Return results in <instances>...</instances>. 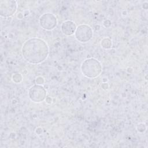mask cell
Listing matches in <instances>:
<instances>
[{"label":"cell","instance_id":"1","mask_svg":"<svg viewBox=\"0 0 148 148\" xmlns=\"http://www.w3.org/2000/svg\"><path fill=\"white\" fill-rule=\"evenodd\" d=\"M24 58L32 64H38L44 61L49 54L47 43L39 38H31L24 43L22 47Z\"/></svg>","mask_w":148,"mask_h":148},{"label":"cell","instance_id":"2","mask_svg":"<svg viewBox=\"0 0 148 148\" xmlns=\"http://www.w3.org/2000/svg\"><path fill=\"white\" fill-rule=\"evenodd\" d=\"M82 73L89 78H94L99 76L102 72L101 63L94 58H88L84 61L81 65Z\"/></svg>","mask_w":148,"mask_h":148},{"label":"cell","instance_id":"3","mask_svg":"<svg viewBox=\"0 0 148 148\" xmlns=\"http://www.w3.org/2000/svg\"><path fill=\"white\" fill-rule=\"evenodd\" d=\"M75 35L77 40L83 43L87 42L92 38V30L90 26L82 24L76 29Z\"/></svg>","mask_w":148,"mask_h":148},{"label":"cell","instance_id":"4","mask_svg":"<svg viewBox=\"0 0 148 148\" xmlns=\"http://www.w3.org/2000/svg\"><path fill=\"white\" fill-rule=\"evenodd\" d=\"M17 3L15 1H1L0 13L3 17L12 16L16 11Z\"/></svg>","mask_w":148,"mask_h":148},{"label":"cell","instance_id":"5","mask_svg":"<svg viewBox=\"0 0 148 148\" xmlns=\"http://www.w3.org/2000/svg\"><path fill=\"white\" fill-rule=\"evenodd\" d=\"M28 95L31 101L35 102H40L45 99L46 95V91L41 86L34 85L30 88Z\"/></svg>","mask_w":148,"mask_h":148},{"label":"cell","instance_id":"6","mask_svg":"<svg viewBox=\"0 0 148 148\" xmlns=\"http://www.w3.org/2000/svg\"><path fill=\"white\" fill-rule=\"evenodd\" d=\"M40 26L45 29L51 30L57 25L56 17L52 13L43 14L39 19Z\"/></svg>","mask_w":148,"mask_h":148},{"label":"cell","instance_id":"7","mask_svg":"<svg viewBox=\"0 0 148 148\" xmlns=\"http://www.w3.org/2000/svg\"><path fill=\"white\" fill-rule=\"evenodd\" d=\"M76 29V25L72 21H65L61 25V31L63 34L66 35H73Z\"/></svg>","mask_w":148,"mask_h":148},{"label":"cell","instance_id":"8","mask_svg":"<svg viewBox=\"0 0 148 148\" xmlns=\"http://www.w3.org/2000/svg\"><path fill=\"white\" fill-rule=\"evenodd\" d=\"M101 45L103 47H104L105 49H109L112 46V42H111L110 40H109L108 41V42H107V43L105 42L103 40H102L101 41Z\"/></svg>","mask_w":148,"mask_h":148}]
</instances>
